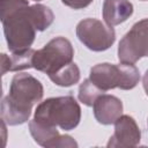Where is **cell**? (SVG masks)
Returning <instances> with one entry per match:
<instances>
[{
	"label": "cell",
	"instance_id": "6da1fadb",
	"mask_svg": "<svg viewBox=\"0 0 148 148\" xmlns=\"http://www.w3.org/2000/svg\"><path fill=\"white\" fill-rule=\"evenodd\" d=\"M44 95V88L39 80L28 73L15 74L12 79L9 92L1 101V120L16 126L27 123L32 106L39 103Z\"/></svg>",
	"mask_w": 148,
	"mask_h": 148
},
{
	"label": "cell",
	"instance_id": "7a4b0ae2",
	"mask_svg": "<svg viewBox=\"0 0 148 148\" xmlns=\"http://www.w3.org/2000/svg\"><path fill=\"white\" fill-rule=\"evenodd\" d=\"M34 119L46 126L72 131L81 120V108L72 95L51 97L38 103Z\"/></svg>",
	"mask_w": 148,
	"mask_h": 148
},
{
	"label": "cell",
	"instance_id": "3957f363",
	"mask_svg": "<svg viewBox=\"0 0 148 148\" xmlns=\"http://www.w3.org/2000/svg\"><path fill=\"white\" fill-rule=\"evenodd\" d=\"M89 79L104 92L114 88L130 90L139 83L140 72L134 64L102 62L90 68Z\"/></svg>",
	"mask_w": 148,
	"mask_h": 148
},
{
	"label": "cell",
	"instance_id": "277c9868",
	"mask_svg": "<svg viewBox=\"0 0 148 148\" xmlns=\"http://www.w3.org/2000/svg\"><path fill=\"white\" fill-rule=\"evenodd\" d=\"M8 50L20 52L30 49L36 37V28L30 15V5L1 16Z\"/></svg>",
	"mask_w": 148,
	"mask_h": 148
},
{
	"label": "cell",
	"instance_id": "5b68a950",
	"mask_svg": "<svg viewBox=\"0 0 148 148\" xmlns=\"http://www.w3.org/2000/svg\"><path fill=\"white\" fill-rule=\"evenodd\" d=\"M74 49L65 37H54L40 50H36L32 58V68L51 75L73 62Z\"/></svg>",
	"mask_w": 148,
	"mask_h": 148
},
{
	"label": "cell",
	"instance_id": "8992f818",
	"mask_svg": "<svg viewBox=\"0 0 148 148\" xmlns=\"http://www.w3.org/2000/svg\"><path fill=\"white\" fill-rule=\"evenodd\" d=\"M75 32L79 40L94 52H102L110 49L116 40L113 27L92 17L80 21Z\"/></svg>",
	"mask_w": 148,
	"mask_h": 148
},
{
	"label": "cell",
	"instance_id": "52a82bcc",
	"mask_svg": "<svg viewBox=\"0 0 148 148\" xmlns=\"http://www.w3.org/2000/svg\"><path fill=\"white\" fill-rule=\"evenodd\" d=\"M145 57H148V18H142L134 23L118 45V59L120 62L135 64Z\"/></svg>",
	"mask_w": 148,
	"mask_h": 148
},
{
	"label": "cell",
	"instance_id": "ba28073f",
	"mask_svg": "<svg viewBox=\"0 0 148 148\" xmlns=\"http://www.w3.org/2000/svg\"><path fill=\"white\" fill-rule=\"evenodd\" d=\"M141 131L133 117L121 114L114 121V132L110 136L108 147H135L140 143Z\"/></svg>",
	"mask_w": 148,
	"mask_h": 148
},
{
	"label": "cell",
	"instance_id": "9c48e42d",
	"mask_svg": "<svg viewBox=\"0 0 148 148\" xmlns=\"http://www.w3.org/2000/svg\"><path fill=\"white\" fill-rule=\"evenodd\" d=\"M94 117L102 125H111L123 114V102L113 95L102 94L92 105Z\"/></svg>",
	"mask_w": 148,
	"mask_h": 148
},
{
	"label": "cell",
	"instance_id": "30bf717a",
	"mask_svg": "<svg viewBox=\"0 0 148 148\" xmlns=\"http://www.w3.org/2000/svg\"><path fill=\"white\" fill-rule=\"evenodd\" d=\"M133 14V5L130 0H104L102 7L103 20L106 24L114 27L127 18Z\"/></svg>",
	"mask_w": 148,
	"mask_h": 148
},
{
	"label": "cell",
	"instance_id": "8fae6325",
	"mask_svg": "<svg viewBox=\"0 0 148 148\" xmlns=\"http://www.w3.org/2000/svg\"><path fill=\"white\" fill-rule=\"evenodd\" d=\"M36 50L28 49L20 52H13L10 56L6 53L1 54V74L5 75L7 72H17L22 69L32 68V58Z\"/></svg>",
	"mask_w": 148,
	"mask_h": 148
},
{
	"label": "cell",
	"instance_id": "7c38bea8",
	"mask_svg": "<svg viewBox=\"0 0 148 148\" xmlns=\"http://www.w3.org/2000/svg\"><path fill=\"white\" fill-rule=\"evenodd\" d=\"M29 132L32 139L35 140V142L46 148H52L54 141L60 135L57 127L43 125L36 121L35 119L29 121Z\"/></svg>",
	"mask_w": 148,
	"mask_h": 148
},
{
	"label": "cell",
	"instance_id": "4fadbf2b",
	"mask_svg": "<svg viewBox=\"0 0 148 148\" xmlns=\"http://www.w3.org/2000/svg\"><path fill=\"white\" fill-rule=\"evenodd\" d=\"M80 68L75 62H71L56 73L49 75L50 80L59 87H71L80 81Z\"/></svg>",
	"mask_w": 148,
	"mask_h": 148
},
{
	"label": "cell",
	"instance_id": "5bb4252c",
	"mask_svg": "<svg viewBox=\"0 0 148 148\" xmlns=\"http://www.w3.org/2000/svg\"><path fill=\"white\" fill-rule=\"evenodd\" d=\"M30 15L37 31L46 30L54 21V14L51 8L42 3H35L30 6Z\"/></svg>",
	"mask_w": 148,
	"mask_h": 148
},
{
	"label": "cell",
	"instance_id": "9a60e30c",
	"mask_svg": "<svg viewBox=\"0 0 148 148\" xmlns=\"http://www.w3.org/2000/svg\"><path fill=\"white\" fill-rule=\"evenodd\" d=\"M102 94H104V91L101 88H98L90 79H86L79 87L77 97H79V101L81 103H83L84 105L92 106L95 101Z\"/></svg>",
	"mask_w": 148,
	"mask_h": 148
},
{
	"label": "cell",
	"instance_id": "2e32d148",
	"mask_svg": "<svg viewBox=\"0 0 148 148\" xmlns=\"http://www.w3.org/2000/svg\"><path fill=\"white\" fill-rule=\"evenodd\" d=\"M25 6H29V0H0V17Z\"/></svg>",
	"mask_w": 148,
	"mask_h": 148
},
{
	"label": "cell",
	"instance_id": "e0dca14e",
	"mask_svg": "<svg viewBox=\"0 0 148 148\" xmlns=\"http://www.w3.org/2000/svg\"><path fill=\"white\" fill-rule=\"evenodd\" d=\"M94 0H61V2L73 9H83L88 7Z\"/></svg>",
	"mask_w": 148,
	"mask_h": 148
},
{
	"label": "cell",
	"instance_id": "ac0fdd59",
	"mask_svg": "<svg viewBox=\"0 0 148 148\" xmlns=\"http://www.w3.org/2000/svg\"><path fill=\"white\" fill-rule=\"evenodd\" d=\"M142 86H143V89H145L146 95L148 96V69H147L146 73L143 74V77H142Z\"/></svg>",
	"mask_w": 148,
	"mask_h": 148
},
{
	"label": "cell",
	"instance_id": "d6986e66",
	"mask_svg": "<svg viewBox=\"0 0 148 148\" xmlns=\"http://www.w3.org/2000/svg\"><path fill=\"white\" fill-rule=\"evenodd\" d=\"M32 1H36V2H38V1H42V0H32Z\"/></svg>",
	"mask_w": 148,
	"mask_h": 148
},
{
	"label": "cell",
	"instance_id": "ffe728a7",
	"mask_svg": "<svg viewBox=\"0 0 148 148\" xmlns=\"http://www.w3.org/2000/svg\"><path fill=\"white\" fill-rule=\"evenodd\" d=\"M141 1H147V0H141Z\"/></svg>",
	"mask_w": 148,
	"mask_h": 148
},
{
	"label": "cell",
	"instance_id": "44dd1931",
	"mask_svg": "<svg viewBox=\"0 0 148 148\" xmlns=\"http://www.w3.org/2000/svg\"><path fill=\"white\" fill-rule=\"evenodd\" d=\"M147 124H148V120H147Z\"/></svg>",
	"mask_w": 148,
	"mask_h": 148
}]
</instances>
